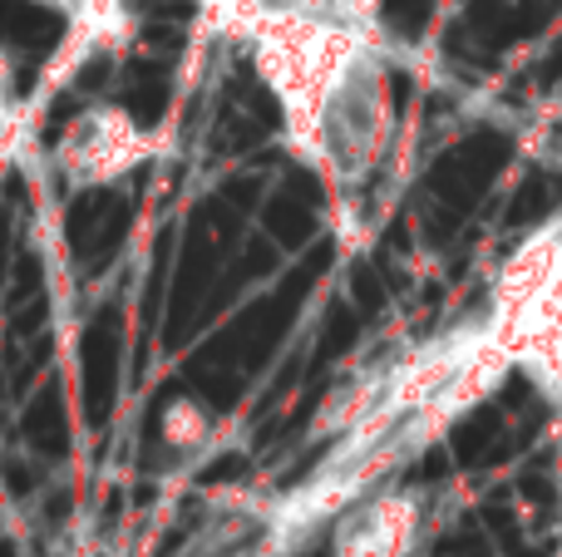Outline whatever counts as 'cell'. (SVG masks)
<instances>
[{"label":"cell","mask_w":562,"mask_h":557,"mask_svg":"<svg viewBox=\"0 0 562 557\" xmlns=\"http://www.w3.org/2000/svg\"><path fill=\"white\" fill-rule=\"evenodd\" d=\"M198 30L247 49L301 168L350 197L390 138L380 0H193Z\"/></svg>","instance_id":"6da1fadb"},{"label":"cell","mask_w":562,"mask_h":557,"mask_svg":"<svg viewBox=\"0 0 562 557\" xmlns=\"http://www.w3.org/2000/svg\"><path fill=\"white\" fill-rule=\"evenodd\" d=\"M154 158V134L138 124L128 109L94 104L59 134L55 163L75 187H99L134 173Z\"/></svg>","instance_id":"7a4b0ae2"},{"label":"cell","mask_w":562,"mask_h":557,"mask_svg":"<svg viewBox=\"0 0 562 557\" xmlns=\"http://www.w3.org/2000/svg\"><path fill=\"white\" fill-rule=\"evenodd\" d=\"M419 493L380 484L330 523V557H405L419 538Z\"/></svg>","instance_id":"3957f363"}]
</instances>
